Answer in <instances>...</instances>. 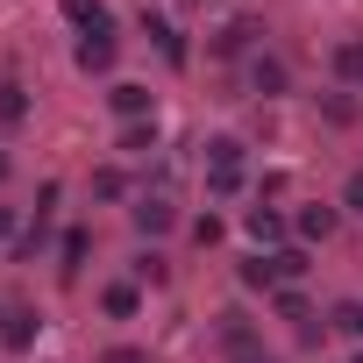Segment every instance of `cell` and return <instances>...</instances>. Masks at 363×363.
Instances as JSON below:
<instances>
[{"label": "cell", "mask_w": 363, "mask_h": 363, "mask_svg": "<svg viewBox=\"0 0 363 363\" xmlns=\"http://www.w3.org/2000/svg\"><path fill=\"white\" fill-rule=\"evenodd\" d=\"M335 221H342V207H320V200H313V207H299V221H292V228H299V242H328V235H335Z\"/></svg>", "instance_id": "cell-5"}, {"label": "cell", "mask_w": 363, "mask_h": 363, "mask_svg": "<svg viewBox=\"0 0 363 363\" xmlns=\"http://www.w3.org/2000/svg\"><path fill=\"white\" fill-rule=\"evenodd\" d=\"M22 121H29V86L0 79V128H22Z\"/></svg>", "instance_id": "cell-8"}, {"label": "cell", "mask_w": 363, "mask_h": 363, "mask_svg": "<svg viewBox=\"0 0 363 363\" xmlns=\"http://www.w3.org/2000/svg\"><path fill=\"white\" fill-rule=\"evenodd\" d=\"M250 43H257V22H250V15H235L228 29H214V57H242Z\"/></svg>", "instance_id": "cell-6"}, {"label": "cell", "mask_w": 363, "mask_h": 363, "mask_svg": "<svg viewBox=\"0 0 363 363\" xmlns=\"http://www.w3.org/2000/svg\"><path fill=\"white\" fill-rule=\"evenodd\" d=\"M57 257H65V271H79L86 264V228H65V250Z\"/></svg>", "instance_id": "cell-20"}, {"label": "cell", "mask_w": 363, "mask_h": 363, "mask_svg": "<svg viewBox=\"0 0 363 363\" xmlns=\"http://www.w3.org/2000/svg\"><path fill=\"white\" fill-rule=\"evenodd\" d=\"M349 363H363V356H349Z\"/></svg>", "instance_id": "cell-28"}, {"label": "cell", "mask_w": 363, "mask_h": 363, "mask_svg": "<svg viewBox=\"0 0 363 363\" xmlns=\"http://www.w3.org/2000/svg\"><path fill=\"white\" fill-rule=\"evenodd\" d=\"M135 228H143V235H164V228H171V200H143V207H135Z\"/></svg>", "instance_id": "cell-14"}, {"label": "cell", "mask_w": 363, "mask_h": 363, "mask_svg": "<svg viewBox=\"0 0 363 363\" xmlns=\"http://www.w3.org/2000/svg\"><path fill=\"white\" fill-rule=\"evenodd\" d=\"M114 143H121V157H150L157 150V121H121Z\"/></svg>", "instance_id": "cell-10"}, {"label": "cell", "mask_w": 363, "mask_h": 363, "mask_svg": "<svg viewBox=\"0 0 363 363\" xmlns=\"http://www.w3.org/2000/svg\"><path fill=\"white\" fill-rule=\"evenodd\" d=\"M36 342V313H8V328H0V349H8V356H22Z\"/></svg>", "instance_id": "cell-12"}, {"label": "cell", "mask_w": 363, "mask_h": 363, "mask_svg": "<svg viewBox=\"0 0 363 363\" xmlns=\"http://www.w3.org/2000/svg\"><path fill=\"white\" fill-rule=\"evenodd\" d=\"M342 207H349V214H363V164L342 178Z\"/></svg>", "instance_id": "cell-22"}, {"label": "cell", "mask_w": 363, "mask_h": 363, "mask_svg": "<svg viewBox=\"0 0 363 363\" xmlns=\"http://www.w3.org/2000/svg\"><path fill=\"white\" fill-rule=\"evenodd\" d=\"M0 178H8V157H0Z\"/></svg>", "instance_id": "cell-27"}, {"label": "cell", "mask_w": 363, "mask_h": 363, "mask_svg": "<svg viewBox=\"0 0 363 363\" xmlns=\"http://www.w3.org/2000/svg\"><path fill=\"white\" fill-rule=\"evenodd\" d=\"M107 363H143V349H114V356H107Z\"/></svg>", "instance_id": "cell-26"}, {"label": "cell", "mask_w": 363, "mask_h": 363, "mask_svg": "<svg viewBox=\"0 0 363 363\" xmlns=\"http://www.w3.org/2000/svg\"><path fill=\"white\" fill-rule=\"evenodd\" d=\"M65 22L79 36H114V15H107V0H65Z\"/></svg>", "instance_id": "cell-3"}, {"label": "cell", "mask_w": 363, "mask_h": 363, "mask_svg": "<svg viewBox=\"0 0 363 363\" xmlns=\"http://www.w3.org/2000/svg\"><path fill=\"white\" fill-rule=\"evenodd\" d=\"M135 278H143V285H164L171 271H164V257H157V250H143V257H135Z\"/></svg>", "instance_id": "cell-21"}, {"label": "cell", "mask_w": 363, "mask_h": 363, "mask_svg": "<svg viewBox=\"0 0 363 363\" xmlns=\"http://www.w3.org/2000/svg\"><path fill=\"white\" fill-rule=\"evenodd\" d=\"M207 157H214V164H242V143H235V135H221V143H207Z\"/></svg>", "instance_id": "cell-23"}, {"label": "cell", "mask_w": 363, "mask_h": 363, "mask_svg": "<svg viewBox=\"0 0 363 363\" xmlns=\"http://www.w3.org/2000/svg\"><path fill=\"white\" fill-rule=\"evenodd\" d=\"M107 107H114L121 121H157V114H150V86H135V79H114V86H107Z\"/></svg>", "instance_id": "cell-2"}, {"label": "cell", "mask_w": 363, "mask_h": 363, "mask_svg": "<svg viewBox=\"0 0 363 363\" xmlns=\"http://www.w3.org/2000/svg\"><path fill=\"white\" fill-rule=\"evenodd\" d=\"M100 306H107L114 320H128V313L143 306V292H135V285H107V292H100Z\"/></svg>", "instance_id": "cell-15"}, {"label": "cell", "mask_w": 363, "mask_h": 363, "mask_svg": "<svg viewBox=\"0 0 363 363\" xmlns=\"http://www.w3.org/2000/svg\"><path fill=\"white\" fill-rule=\"evenodd\" d=\"M242 228H250L257 242H285V214H278V207H264V200L242 214Z\"/></svg>", "instance_id": "cell-9"}, {"label": "cell", "mask_w": 363, "mask_h": 363, "mask_svg": "<svg viewBox=\"0 0 363 363\" xmlns=\"http://www.w3.org/2000/svg\"><path fill=\"white\" fill-rule=\"evenodd\" d=\"M15 235V207H0V242H8Z\"/></svg>", "instance_id": "cell-25"}, {"label": "cell", "mask_w": 363, "mask_h": 363, "mask_svg": "<svg viewBox=\"0 0 363 363\" xmlns=\"http://www.w3.org/2000/svg\"><path fill=\"white\" fill-rule=\"evenodd\" d=\"M335 79H342V86H363V36L335 43Z\"/></svg>", "instance_id": "cell-11"}, {"label": "cell", "mask_w": 363, "mask_h": 363, "mask_svg": "<svg viewBox=\"0 0 363 363\" xmlns=\"http://www.w3.org/2000/svg\"><path fill=\"white\" fill-rule=\"evenodd\" d=\"M242 285H257V292H271V285H278V271H271V257H250V264H242Z\"/></svg>", "instance_id": "cell-17"}, {"label": "cell", "mask_w": 363, "mask_h": 363, "mask_svg": "<svg viewBox=\"0 0 363 363\" xmlns=\"http://www.w3.org/2000/svg\"><path fill=\"white\" fill-rule=\"evenodd\" d=\"M207 193H214V200H235V193H242V164H214V171H207Z\"/></svg>", "instance_id": "cell-13"}, {"label": "cell", "mask_w": 363, "mask_h": 363, "mask_svg": "<svg viewBox=\"0 0 363 363\" xmlns=\"http://www.w3.org/2000/svg\"><path fill=\"white\" fill-rule=\"evenodd\" d=\"M93 193H100V200H128V178H121V171H93Z\"/></svg>", "instance_id": "cell-18"}, {"label": "cell", "mask_w": 363, "mask_h": 363, "mask_svg": "<svg viewBox=\"0 0 363 363\" xmlns=\"http://www.w3.org/2000/svg\"><path fill=\"white\" fill-rule=\"evenodd\" d=\"M271 271H278V278H306V250H299V242H292V250H271Z\"/></svg>", "instance_id": "cell-16"}, {"label": "cell", "mask_w": 363, "mask_h": 363, "mask_svg": "<svg viewBox=\"0 0 363 363\" xmlns=\"http://www.w3.org/2000/svg\"><path fill=\"white\" fill-rule=\"evenodd\" d=\"M335 320H342L349 335H363V306H356V299H349V306H335Z\"/></svg>", "instance_id": "cell-24"}, {"label": "cell", "mask_w": 363, "mask_h": 363, "mask_svg": "<svg viewBox=\"0 0 363 363\" xmlns=\"http://www.w3.org/2000/svg\"><path fill=\"white\" fill-rule=\"evenodd\" d=\"M250 86H257L264 100H278V93H292V65H285V57H257V65H250Z\"/></svg>", "instance_id": "cell-4"}, {"label": "cell", "mask_w": 363, "mask_h": 363, "mask_svg": "<svg viewBox=\"0 0 363 363\" xmlns=\"http://www.w3.org/2000/svg\"><path fill=\"white\" fill-rule=\"evenodd\" d=\"M135 22H143V36H150V43L164 50V65H186V36H178V22H171V15H157V8H143Z\"/></svg>", "instance_id": "cell-1"}, {"label": "cell", "mask_w": 363, "mask_h": 363, "mask_svg": "<svg viewBox=\"0 0 363 363\" xmlns=\"http://www.w3.org/2000/svg\"><path fill=\"white\" fill-rule=\"evenodd\" d=\"M72 65H79V72H114V36H79Z\"/></svg>", "instance_id": "cell-7"}, {"label": "cell", "mask_w": 363, "mask_h": 363, "mask_svg": "<svg viewBox=\"0 0 363 363\" xmlns=\"http://www.w3.org/2000/svg\"><path fill=\"white\" fill-rule=\"evenodd\" d=\"M221 235H228V228H221V214H200V221H193V242H200V250H214Z\"/></svg>", "instance_id": "cell-19"}, {"label": "cell", "mask_w": 363, "mask_h": 363, "mask_svg": "<svg viewBox=\"0 0 363 363\" xmlns=\"http://www.w3.org/2000/svg\"><path fill=\"white\" fill-rule=\"evenodd\" d=\"M257 363H264V356H257Z\"/></svg>", "instance_id": "cell-29"}]
</instances>
